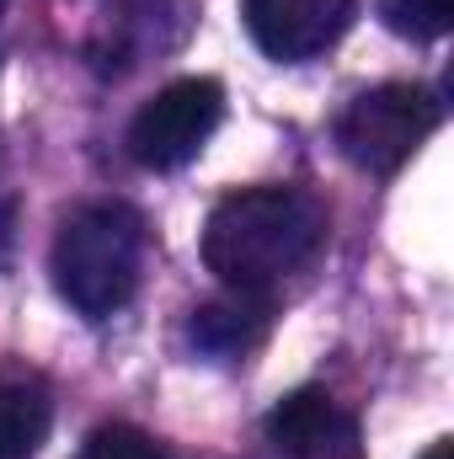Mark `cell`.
<instances>
[{
  "instance_id": "4",
  "label": "cell",
  "mask_w": 454,
  "mask_h": 459,
  "mask_svg": "<svg viewBox=\"0 0 454 459\" xmlns=\"http://www.w3.org/2000/svg\"><path fill=\"white\" fill-rule=\"evenodd\" d=\"M225 117V91L220 81L209 75H188V81H171L161 86L128 123V155L144 166V171H177L188 166L209 134L220 128Z\"/></svg>"
},
{
  "instance_id": "11",
  "label": "cell",
  "mask_w": 454,
  "mask_h": 459,
  "mask_svg": "<svg viewBox=\"0 0 454 459\" xmlns=\"http://www.w3.org/2000/svg\"><path fill=\"white\" fill-rule=\"evenodd\" d=\"M75 459H171V455H166V444H155L150 433H139V428H128V422H113V428H97V433L81 444Z\"/></svg>"
},
{
  "instance_id": "7",
  "label": "cell",
  "mask_w": 454,
  "mask_h": 459,
  "mask_svg": "<svg viewBox=\"0 0 454 459\" xmlns=\"http://www.w3.org/2000/svg\"><path fill=\"white\" fill-rule=\"evenodd\" d=\"M166 16H177V22H193V0H113L108 5V22H102V70L113 65V70H128V65H139V59H150V54H161V48H171V43H182V32H171V27H161Z\"/></svg>"
},
{
  "instance_id": "12",
  "label": "cell",
  "mask_w": 454,
  "mask_h": 459,
  "mask_svg": "<svg viewBox=\"0 0 454 459\" xmlns=\"http://www.w3.org/2000/svg\"><path fill=\"white\" fill-rule=\"evenodd\" d=\"M11 262V204H0V267Z\"/></svg>"
},
{
  "instance_id": "13",
  "label": "cell",
  "mask_w": 454,
  "mask_h": 459,
  "mask_svg": "<svg viewBox=\"0 0 454 459\" xmlns=\"http://www.w3.org/2000/svg\"><path fill=\"white\" fill-rule=\"evenodd\" d=\"M423 459H454V444L450 438H433V444L423 449Z\"/></svg>"
},
{
  "instance_id": "1",
  "label": "cell",
  "mask_w": 454,
  "mask_h": 459,
  "mask_svg": "<svg viewBox=\"0 0 454 459\" xmlns=\"http://www.w3.org/2000/svg\"><path fill=\"white\" fill-rule=\"evenodd\" d=\"M327 240V204L305 187H235L209 209L204 262L235 294H267Z\"/></svg>"
},
{
  "instance_id": "9",
  "label": "cell",
  "mask_w": 454,
  "mask_h": 459,
  "mask_svg": "<svg viewBox=\"0 0 454 459\" xmlns=\"http://www.w3.org/2000/svg\"><path fill=\"white\" fill-rule=\"evenodd\" d=\"M54 406L38 385H0V459H32L48 438Z\"/></svg>"
},
{
  "instance_id": "8",
  "label": "cell",
  "mask_w": 454,
  "mask_h": 459,
  "mask_svg": "<svg viewBox=\"0 0 454 459\" xmlns=\"http://www.w3.org/2000/svg\"><path fill=\"white\" fill-rule=\"evenodd\" d=\"M262 332H267L262 294H235V299H220V305H204V310H193V326H188L193 347L209 352V358H240V352H251L262 342Z\"/></svg>"
},
{
  "instance_id": "6",
  "label": "cell",
  "mask_w": 454,
  "mask_h": 459,
  "mask_svg": "<svg viewBox=\"0 0 454 459\" xmlns=\"http://www.w3.org/2000/svg\"><path fill=\"white\" fill-rule=\"evenodd\" d=\"M267 444L278 459H363L358 422L327 390H294L267 417Z\"/></svg>"
},
{
  "instance_id": "3",
  "label": "cell",
  "mask_w": 454,
  "mask_h": 459,
  "mask_svg": "<svg viewBox=\"0 0 454 459\" xmlns=\"http://www.w3.org/2000/svg\"><path fill=\"white\" fill-rule=\"evenodd\" d=\"M433 128H439L433 91L390 81V86H374V91H363V97L347 102V113L337 117V150L358 171L390 177V171H401L417 155V144Z\"/></svg>"
},
{
  "instance_id": "5",
  "label": "cell",
  "mask_w": 454,
  "mask_h": 459,
  "mask_svg": "<svg viewBox=\"0 0 454 459\" xmlns=\"http://www.w3.org/2000/svg\"><path fill=\"white\" fill-rule=\"evenodd\" d=\"M358 0H240L251 43L278 65H305L327 54L353 27Z\"/></svg>"
},
{
  "instance_id": "10",
  "label": "cell",
  "mask_w": 454,
  "mask_h": 459,
  "mask_svg": "<svg viewBox=\"0 0 454 459\" xmlns=\"http://www.w3.org/2000/svg\"><path fill=\"white\" fill-rule=\"evenodd\" d=\"M380 16L390 32L412 38V43H433L444 38L454 22V0H380Z\"/></svg>"
},
{
  "instance_id": "14",
  "label": "cell",
  "mask_w": 454,
  "mask_h": 459,
  "mask_svg": "<svg viewBox=\"0 0 454 459\" xmlns=\"http://www.w3.org/2000/svg\"><path fill=\"white\" fill-rule=\"evenodd\" d=\"M0 11H5V0H0Z\"/></svg>"
},
{
  "instance_id": "2",
  "label": "cell",
  "mask_w": 454,
  "mask_h": 459,
  "mask_svg": "<svg viewBox=\"0 0 454 459\" xmlns=\"http://www.w3.org/2000/svg\"><path fill=\"white\" fill-rule=\"evenodd\" d=\"M54 289L59 299L86 316V321H108L123 310L139 289V267H144V220L128 204H86L75 209L59 235H54Z\"/></svg>"
}]
</instances>
